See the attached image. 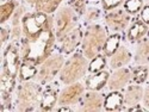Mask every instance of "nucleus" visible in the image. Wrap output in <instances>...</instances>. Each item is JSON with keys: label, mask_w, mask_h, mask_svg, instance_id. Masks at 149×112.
<instances>
[{"label": "nucleus", "mask_w": 149, "mask_h": 112, "mask_svg": "<svg viewBox=\"0 0 149 112\" xmlns=\"http://www.w3.org/2000/svg\"><path fill=\"white\" fill-rule=\"evenodd\" d=\"M149 78V67L147 65H136L131 68V82L143 85Z\"/></svg>", "instance_id": "23"}, {"label": "nucleus", "mask_w": 149, "mask_h": 112, "mask_svg": "<svg viewBox=\"0 0 149 112\" xmlns=\"http://www.w3.org/2000/svg\"><path fill=\"white\" fill-rule=\"evenodd\" d=\"M124 1L125 0H100V4H102V8L105 12H107V11L120 7L124 4Z\"/></svg>", "instance_id": "28"}, {"label": "nucleus", "mask_w": 149, "mask_h": 112, "mask_svg": "<svg viewBox=\"0 0 149 112\" xmlns=\"http://www.w3.org/2000/svg\"><path fill=\"white\" fill-rule=\"evenodd\" d=\"M129 83H131V68L122 67L110 74L106 87L109 91H122Z\"/></svg>", "instance_id": "11"}, {"label": "nucleus", "mask_w": 149, "mask_h": 112, "mask_svg": "<svg viewBox=\"0 0 149 112\" xmlns=\"http://www.w3.org/2000/svg\"><path fill=\"white\" fill-rule=\"evenodd\" d=\"M104 94L100 93V91H91L87 90L77 107L74 109L75 111L81 112H95V111H102L104 109Z\"/></svg>", "instance_id": "9"}, {"label": "nucleus", "mask_w": 149, "mask_h": 112, "mask_svg": "<svg viewBox=\"0 0 149 112\" xmlns=\"http://www.w3.org/2000/svg\"><path fill=\"white\" fill-rule=\"evenodd\" d=\"M120 42H122L120 33H111L110 36H107L102 54L105 57H111L115 54V51L117 49L120 47Z\"/></svg>", "instance_id": "21"}, {"label": "nucleus", "mask_w": 149, "mask_h": 112, "mask_svg": "<svg viewBox=\"0 0 149 112\" xmlns=\"http://www.w3.org/2000/svg\"><path fill=\"white\" fill-rule=\"evenodd\" d=\"M18 5L19 3L17 0H6V1L1 3V5H0V24L1 25H4L8 20H11Z\"/></svg>", "instance_id": "20"}, {"label": "nucleus", "mask_w": 149, "mask_h": 112, "mask_svg": "<svg viewBox=\"0 0 149 112\" xmlns=\"http://www.w3.org/2000/svg\"><path fill=\"white\" fill-rule=\"evenodd\" d=\"M106 38L107 31L102 24L93 23L86 25L81 43V53L88 60H92L97 55L102 54Z\"/></svg>", "instance_id": "3"}, {"label": "nucleus", "mask_w": 149, "mask_h": 112, "mask_svg": "<svg viewBox=\"0 0 149 112\" xmlns=\"http://www.w3.org/2000/svg\"><path fill=\"white\" fill-rule=\"evenodd\" d=\"M53 18H54V30L57 43L63 40V37L67 36L72 30L79 26L80 17L68 4L61 5L55 11Z\"/></svg>", "instance_id": "5"}, {"label": "nucleus", "mask_w": 149, "mask_h": 112, "mask_svg": "<svg viewBox=\"0 0 149 112\" xmlns=\"http://www.w3.org/2000/svg\"><path fill=\"white\" fill-rule=\"evenodd\" d=\"M104 23L111 33H122L129 28L131 23V15H129L123 7H118L105 12Z\"/></svg>", "instance_id": "7"}, {"label": "nucleus", "mask_w": 149, "mask_h": 112, "mask_svg": "<svg viewBox=\"0 0 149 112\" xmlns=\"http://www.w3.org/2000/svg\"><path fill=\"white\" fill-rule=\"evenodd\" d=\"M132 57L134 56L129 50V48L124 44L123 45L120 44V47L115 51V54L111 57H109V67L112 70L122 67H127L132 61Z\"/></svg>", "instance_id": "16"}, {"label": "nucleus", "mask_w": 149, "mask_h": 112, "mask_svg": "<svg viewBox=\"0 0 149 112\" xmlns=\"http://www.w3.org/2000/svg\"><path fill=\"white\" fill-rule=\"evenodd\" d=\"M85 92H86L85 83L80 81L70 83V85H66L65 88H62L60 91L57 106H69V107L77 106L81 100Z\"/></svg>", "instance_id": "8"}, {"label": "nucleus", "mask_w": 149, "mask_h": 112, "mask_svg": "<svg viewBox=\"0 0 149 112\" xmlns=\"http://www.w3.org/2000/svg\"><path fill=\"white\" fill-rule=\"evenodd\" d=\"M141 104L147 111H149V83L146 86V88L143 91V98H142Z\"/></svg>", "instance_id": "31"}, {"label": "nucleus", "mask_w": 149, "mask_h": 112, "mask_svg": "<svg viewBox=\"0 0 149 112\" xmlns=\"http://www.w3.org/2000/svg\"><path fill=\"white\" fill-rule=\"evenodd\" d=\"M63 0H24L35 11L44 12L48 15H54L55 11L61 6Z\"/></svg>", "instance_id": "17"}, {"label": "nucleus", "mask_w": 149, "mask_h": 112, "mask_svg": "<svg viewBox=\"0 0 149 112\" xmlns=\"http://www.w3.org/2000/svg\"><path fill=\"white\" fill-rule=\"evenodd\" d=\"M82 17H84V23L86 24V25L97 23L103 17V10L99 8L98 6H88L87 8H86Z\"/></svg>", "instance_id": "24"}, {"label": "nucleus", "mask_w": 149, "mask_h": 112, "mask_svg": "<svg viewBox=\"0 0 149 112\" xmlns=\"http://www.w3.org/2000/svg\"><path fill=\"white\" fill-rule=\"evenodd\" d=\"M42 92L43 85L35 80L19 82L15 94V110L23 112L38 111Z\"/></svg>", "instance_id": "2"}, {"label": "nucleus", "mask_w": 149, "mask_h": 112, "mask_svg": "<svg viewBox=\"0 0 149 112\" xmlns=\"http://www.w3.org/2000/svg\"><path fill=\"white\" fill-rule=\"evenodd\" d=\"M37 72H38V66H35V65L30 63V62L22 61V65L19 68V74H18L19 82L33 80Z\"/></svg>", "instance_id": "22"}, {"label": "nucleus", "mask_w": 149, "mask_h": 112, "mask_svg": "<svg viewBox=\"0 0 149 112\" xmlns=\"http://www.w3.org/2000/svg\"><path fill=\"white\" fill-rule=\"evenodd\" d=\"M65 55L61 53H53L49 56L43 63H41L38 66V72H37L36 77H35V81L38 82L43 86L53 82L62 68L65 63Z\"/></svg>", "instance_id": "6"}, {"label": "nucleus", "mask_w": 149, "mask_h": 112, "mask_svg": "<svg viewBox=\"0 0 149 112\" xmlns=\"http://www.w3.org/2000/svg\"><path fill=\"white\" fill-rule=\"evenodd\" d=\"M143 91L144 88L140 83H129L123 92V102H124V107L123 110L125 111L127 107L134 106L136 104H141L142 98H143Z\"/></svg>", "instance_id": "14"}, {"label": "nucleus", "mask_w": 149, "mask_h": 112, "mask_svg": "<svg viewBox=\"0 0 149 112\" xmlns=\"http://www.w3.org/2000/svg\"><path fill=\"white\" fill-rule=\"evenodd\" d=\"M106 57L103 54H99L95 57H93L92 60H90V63H88V73H97V72H100L103 69H105L106 67Z\"/></svg>", "instance_id": "25"}, {"label": "nucleus", "mask_w": 149, "mask_h": 112, "mask_svg": "<svg viewBox=\"0 0 149 112\" xmlns=\"http://www.w3.org/2000/svg\"><path fill=\"white\" fill-rule=\"evenodd\" d=\"M149 36V26L144 24L141 19L131 20L129 28L127 29L125 40L130 44H137Z\"/></svg>", "instance_id": "12"}, {"label": "nucleus", "mask_w": 149, "mask_h": 112, "mask_svg": "<svg viewBox=\"0 0 149 112\" xmlns=\"http://www.w3.org/2000/svg\"><path fill=\"white\" fill-rule=\"evenodd\" d=\"M124 107L123 93L120 91H110L104 99V110L106 111H120Z\"/></svg>", "instance_id": "18"}, {"label": "nucleus", "mask_w": 149, "mask_h": 112, "mask_svg": "<svg viewBox=\"0 0 149 112\" xmlns=\"http://www.w3.org/2000/svg\"><path fill=\"white\" fill-rule=\"evenodd\" d=\"M125 111H130V112H143V111H147L142 104H136L134 106H130V107H127Z\"/></svg>", "instance_id": "32"}, {"label": "nucleus", "mask_w": 149, "mask_h": 112, "mask_svg": "<svg viewBox=\"0 0 149 112\" xmlns=\"http://www.w3.org/2000/svg\"><path fill=\"white\" fill-rule=\"evenodd\" d=\"M143 6H144L143 0H125L123 4V8L131 16L140 13Z\"/></svg>", "instance_id": "26"}, {"label": "nucleus", "mask_w": 149, "mask_h": 112, "mask_svg": "<svg viewBox=\"0 0 149 112\" xmlns=\"http://www.w3.org/2000/svg\"><path fill=\"white\" fill-rule=\"evenodd\" d=\"M58 87L56 85H53V82L45 85V88H43L42 97H41V103L38 111H53L57 106L58 102Z\"/></svg>", "instance_id": "13"}, {"label": "nucleus", "mask_w": 149, "mask_h": 112, "mask_svg": "<svg viewBox=\"0 0 149 112\" xmlns=\"http://www.w3.org/2000/svg\"><path fill=\"white\" fill-rule=\"evenodd\" d=\"M110 78L109 70H100L97 73H88V75L85 78V87L86 90L91 91H102L107 86V81Z\"/></svg>", "instance_id": "15"}, {"label": "nucleus", "mask_w": 149, "mask_h": 112, "mask_svg": "<svg viewBox=\"0 0 149 112\" xmlns=\"http://www.w3.org/2000/svg\"><path fill=\"white\" fill-rule=\"evenodd\" d=\"M0 35H1V45H3V49H5V45H6L7 41L11 40V28L6 26L5 24H4V25H1V28H0Z\"/></svg>", "instance_id": "29"}, {"label": "nucleus", "mask_w": 149, "mask_h": 112, "mask_svg": "<svg viewBox=\"0 0 149 112\" xmlns=\"http://www.w3.org/2000/svg\"><path fill=\"white\" fill-rule=\"evenodd\" d=\"M88 61L90 60L82 53L72 54V56L65 61L63 66L58 73V81L66 86L84 79L86 74L88 73Z\"/></svg>", "instance_id": "4"}, {"label": "nucleus", "mask_w": 149, "mask_h": 112, "mask_svg": "<svg viewBox=\"0 0 149 112\" xmlns=\"http://www.w3.org/2000/svg\"><path fill=\"white\" fill-rule=\"evenodd\" d=\"M84 37V30L79 25L74 30H72L67 36L63 37V40L58 42V51L63 55H72L79 47H81Z\"/></svg>", "instance_id": "10"}, {"label": "nucleus", "mask_w": 149, "mask_h": 112, "mask_svg": "<svg viewBox=\"0 0 149 112\" xmlns=\"http://www.w3.org/2000/svg\"><path fill=\"white\" fill-rule=\"evenodd\" d=\"M148 81H149V78H148Z\"/></svg>", "instance_id": "33"}, {"label": "nucleus", "mask_w": 149, "mask_h": 112, "mask_svg": "<svg viewBox=\"0 0 149 112\" xmlns=\"http://www.w3.org/2000/svg\"><path fill=\"white\" fill-rule=\"evenodd\" d=\"M140 19L149 26V4L144 5L143 8L141 10V12H140Z\"/></svg>", "instance_id": "30"}, {"label": "nucleus", "mask_w": 149, "mask_h": 112, "mask_svg": "<svg viewBox=\"0 0 149 112\" xmlns=\"http://www.w3.org/2000/svg\"><path fill=\"white\" fill-rule=\"evenodd\" d=\"M132 60L135 65H149V38H144L137 43Z\"/></svg>", "instance_id": "19"}, {"label": "nucleus", "mask_w": 149, "mask_h": 112, "mask_svg": "<svg viewBox=\"0 0 149 112\" xmlns=\"http://www.w3.org/2000/svg\"><path fill=\"white\" fill-rule=\"evenodd\" d=\"M23 35L19 40L22 60L35 66L54 53L57 43L52 15L40 11H28L22 19Z\"/></svg>", "instance_id": "1"}, {"label": "nucleus", "mask_w": 149, "mask_h": 112, "mask_svg": "<svg viewBox=\"0 0 149 112\" xmlns=\"http://www.w3.org/2000/svg\"><path fill=\"white\" fill-rule=\"evenodd\" d=\"M68 5L77 12L79 17H82L87 8V0H69Z\"/></svg>", "instance_id": "27"}]
</instances>
